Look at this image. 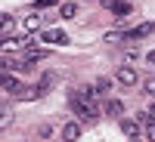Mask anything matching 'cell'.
<instances>
[{"label": "cell", "mask_w": 155, "mask_h": 142, "mask_svg": "<svg viewBox=\"0 0 155 142\" xmlns=\"http://www.w3.org/2000/svg\"><path fill=\"white\" fill-rule=\"evenodd\" d=\"M71 111H74L81 121L93 124V121H99V111H102V105H93V102H87L84 96H78L74 90H71Z\"/></svg>", "instance_id": "obj_1"}, {"label": "cell", "mask_w": 155, "mask_h": 142, "mask_svg": "<svg viewBox=\"0 0 155 142\" xmlns=\"http://www.w3.org/2000/svg\"><path fill=\"white\" fill-rule=\"evenodd\" d=\"M41 40L50 43V46H65V43H68V34L62 31V28H47V31L41 34Z\"/></svg>", "instance_id": "obj_2"}, {"label": "cell", "mask_w": 155, "mask_h": 142, "mask_svg": "<svg viewBox=\"0 0 155 142\" xmlns=\"http://www.w3.org/2000/svg\"><path fill=\"white\" fill-rule=\"evenodd\" d=\"M19 87H22V84H19V77L12 74V71H0V90H3L6 96H16Z\"/></svg>", "instance_id": "obj_3"}, {"label": "cell", "mask_w": 155, "mask_h": 142, "mask_svg": "<svg viewBox=\"0 0 155 142\" xmlns=\"http://www.w3.org/2000/svg\"><path fill=\"white\" fill-rule=\"evenodd\" d=\"M115 80H118L121 87H137L140 74H137V68H130V65H121V68H118V74H115Z\"/></svg>", "instance_id": "obj_4"}, {"label": "cell", "mask_w": 155, "mask_h": 142, "mask_svg": "<svg viewBox=\"0 0 155 142\" xmlns=\"http://www.w3.org/2000/svg\"><path fill=\"white\" fill-rule=\"evenodd\" d=\"M102 6H106L109 12H115V16H127V12H134V6L127 3V0H99Z\"/></svg>", "instance_id": "obj_5"}, {"label": "cell", "mask_w": 155, "mask_h": 142, "mask_svg": "<svg viewBox=\"0 0 155 142\" xmlns=\"http://www.w3.org/2000/svg\"><path fill=\"white\" fill-rule=\"evenodd\" d=\"M149 34H155V22H143V25H137V28L127 31L130 40H140V37H149Z\"/></svg>", "instance_id": "obj_6"}, {"label": "cell", "mask_w": 155, "mask_h": 142, "mask_svg": "<svg viewBox=\"0 0 155 142\" xmlns=\"http://www.w3.org/2000/svg\"><path fill=\"white\" fill-rule=\"evenodd\" d=\"M22 28H25V34L41 31V12H28V16L22 19Z\"/></svg>", "instance_id": "obj_7"}, {"label": "cell", "mask_w": 155, "mask_h": 142, "mask_svg": "<svg viewBox=\"0 0 155 142\" xmlns=\"http://www.w3.org/2000/svg\"><path fill=\"white\" fill-rule=\"evenodd\" d=\"M78 136H81V124L78 121H68L65 127H62V142H74Z\"/></svg>", "instance_id": "obj_8"}, {"label": "cell", "mask_w": 155, "mask_h": 142, "mask_svg": "<svg viewBox=\"0 0 155 142\" xmlns=\"http://www.w3.org/2000/svg\"><path fill=\"white\" fill-rule=\"evenodd\" d=\"M53 84H56V74H53V71L44 74V77H41V84H37V96H47L50 90H53Z\"/></svg>", "instance_id": "obj_9"}, {"label": "cell", "mask_w": 155, "mask_h": 142, "mask_svg": "<svg viewBox=\"0 0 155 142\" xmlns=\"http://www.w3.org/2000/svg\"><path fill=\"white\" fill-rule=\"evenodd\" d=\"M106 114H109V118H121V114H124V105H121L118 99H109V102H106Z\"/></svg>", "instance_id": "obj_10"}, {"label": "cell", "mask_w": 155, "mask_h": 142, "mask_svg": "<svg viewBox=\"0 0 155 142\" xmlns=\"http://www.w3.org/2000/svg\"><path fill=\"white\" fill-rule=\"evenodd\" d=\"M12 28H16V19L9 12H0V34H9Z\"/></svg>", "instance_id": "obj_11"}, {"label": "cell", "mask_w": 155, "mask_h": 142, "mask_svg": "<svg viewBox=\"0 0 155 142\" xmlns=\"http://www.w3.org/2000/svg\"><path fill=\"white\" fill-rule=\"evenodd\" d=\"M93 90H96L102 99H106V96H109V90H112V80H109V77H99V80L93 84Z\"/></svg>", "instance_id": "obj_12"}, {"label": "cell", "mask_w": 155, "mask_h": 142, "mask_svg": "<svg viewBox=\"0 0 155 142\" xmlns=\"http://www.w3.org/2000/svg\"><path fill=\"white\" fill-rule=\"evenodd\" d=\"M121 133H127V136L134 139V136L140 133V124H137V121H121Z\"/></svg>", "instance_id": "obj_13"}, {"label": "cell", "mask_w": 155, "mask_h": 142, "mask_svg": "<svg viewBox=\"0 0 155 142\" xmlns=\"http://www.w3.org/2000/svg\"><path fill=\"white\" fill-rule=\"evenodd\" d=\"M25 59H28V62H41V59H47V49H34V46H28Z\"/></svg>", "instance_id": "obj_14"}, {"label": "cell", "mask_w": 155, "mask_h": 142, "mask_svg": "<svg viewBox=\"0 0 155 142\" xmlns=\"http://www.w3.org/2000/svg\"><path fill=\"white\" fill-rule=\"evenodd\" d=\"M74 12H78V3H62L59 6V16L62 19H74Z\"/></svg>", "instance_id": "obj_15"}, {"label": "cell", "mask_w": 155, "mask_h": 142, "mask_svg": "<svg viewBox=\"0 0 155 142\" xmlns=\"http://www.w3.org/2000/svg\"><path fill=\"white\" fill-rule=\"evenodd\" d=\"M146 139H149V142H155V121H149V124H146Z\"/></svg>", "instance_id": "obj_16"}, {"label": "cell", "mask_w": 155, "mask_h": 142, "mask_svg": "<svg viewBox=\"0 0 155 142\" xmlns=\"http://www.w3.org/2000/svg\"><path fill=\"white\" fill-rule=\"evenodd\" d=\"M9 121H12V114H9V111H3V108H0V130H3V127H6Z\"/></svg>", "instance_id": "obj_17"}, {"label": "cell", "mask_w": 155, "mask_h": 142, "mask_svg": "<svg viewBox=\"0 0 155 142\" xmlns=\"http://www.w3.org/2000/svg\"><path fill=\"white\" fill-rule=\"evenodd\" d=\"M143 90H146L149 96H155V77H149V80H146V87H143Z\"/></svg>", "instance_id": "obj_18"}, {"label": "cell", "mask_w": 155, "mask_h": 142, "mask_svg": "<svg viewBox=\"0 0 155 142\" xmlns=\"http://www.w3.org/2000/svg\"><path fill=\"white\" fill-rule=\"evenodd\" d=\"M146 121H155V102H152V105L146 108Z\"/></svg>", "instance_id": "obj_19"}, {"label": "cell", "mask_w": 155, "mask_h": 142, "mask_svg": "<svg viewBox=\"0 0 155 142\" xmlns=\"http://www.w3.org/2000/svg\"><path fill=\"white\" fill-rule=\"evenodd\" d=\"M146 62H149V65L155 68V53H149V56H146Z\"/></svg>", "instance_id": "obj_20"}, {"label": "cell", "mask_w": 155, "mask_h": 142, "mask_svg": "<svg viewBox=\"0 0 155 142\" xmlns=\"http://www.w3.org/2000/svg\"><path fill=\"white\" fill-rule=\"evenodd\" d=\"M3 37H6V34H0V43H3Z\"/></svg>", "instance_id": "obj_21"}, {"label": "cell", "mask_w": 155, "mask_h": 142, "mask_svg": "<svg viewBox=\"0 0 155 142\" xmlns=\"http://www.w3.org/2000/svg\"><path fill=\"white\" fill-rule=\"evenodd\" d=\"M0 93H3V90H0Z\"/></svg>", "instance_id": "obj_22"}]
</instances>
